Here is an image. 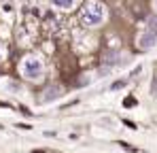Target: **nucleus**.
<instances>
[{"mask_svg": "<svg viewBox=\"0 0 157 153\" xmlns=\"http://www.w3.org/2000/svg\"><path fill=\"white\" fill-rule=\"evenodd\" d=\"M155 45H157L155 34L147 32V34H140V36H138V47H140V49H153Z\"/></svg>", "mask_w": 157, "mask_h": 153, "instance_id": "obj_3", "label": "nucleus"}, {"mask_svg": "<svg viewBox=\"0 0 157 153\" xmlns=\"http://www.w3.org/2000/svg\"><path fill=\"white\" fill-rule=\"evenodd\" d=\"M147 26H149L151 34H155V32H157V15H151V17H147Z\"/></svg>", "mask_w": 157, "mask_h": 153, "instance_id": "obj_6", "label": "nucleus"}, {"mask_svg": "<svg viewBox=\"0 0 157 153\" xmlns=\"http://www.w3.org/2000/svg\"><path fill=\"white\" fill-rule=\"evenodd\" d=\"M51 4L55 9H59V11H70L77 4V0H51Z\"/></svg>", "mask_w": 157, "mask_h": 153, "instance_id": "obj_4", "label": "nucleus"}, {"mask_svg": "<svg viewBox=\"0 0 157 153\" xmlns=\"http://www.w3.org/2000/svg\"><path fill=\"white\" fill-rule=\"evenodd\" d=\"M59 94H62V89H59V87H51V89L47 92V96L43 98V102H49V100H53V98H57Z\"/></svg>", "mask_w": 157, "mask_h": 153, "instance_id": "obj_5", "label": "nucleus"}, {"mask_svg": "<svg viewBox=\"0 0 157 153\" xmlns=\"http://www.w3.org/2000/svg\"><path fill=\"white\" fill-rule=\"evenodd\" d=\"M21 75L26 79H38L43 75V62L38 57H26L21 62Z\"/></svg>", "mask_w": 157, "mask_h": 153, "instance_id": "obj_2", "label": "nucleus"}, {"mask_svg": "<svg viewBox=\"0 0 157 153\" xmlns=\"http://www.w3.org/2000/svg\"><path fill=\"white\" fill-rule=\"evenodd\" d=\"M2 55H4V49H2V47H0V60H2Z\"/></svg>", "mask_w": 157, "mask_h": 153, "instance_id": "obj_7", "label": "nucleus"}, {"mask_svg": "<svg viewBox=\"0 0 157 153\" xmlns=\"http://www.w3.org/2000/svg\"><path fill=\"white\" fill-rule=\"evenodd\" d=\"M104 19H106V9H104L102 2L91 0V2L85 4V9L81 13V22L87 26V28H98V26L104 24Z\"/></svg>", "mask_w": 157, "mask_h": 153, "instance_id": "obj_1", "label": "nucleus"}, {"mask_svg": "<svg viewBox=\"0 0 157 153\" xmlns=\"http://www.w3.org/2000/svg\"><path fill=\"white\" fill-rule=\"evenodd\" d=\"M155 9H157V0H155Z\"/></svg>", "mask_w": 157, "mask_h": 153, "instance_id": "obj_8", "label": "nucleus"}]
</instances>
